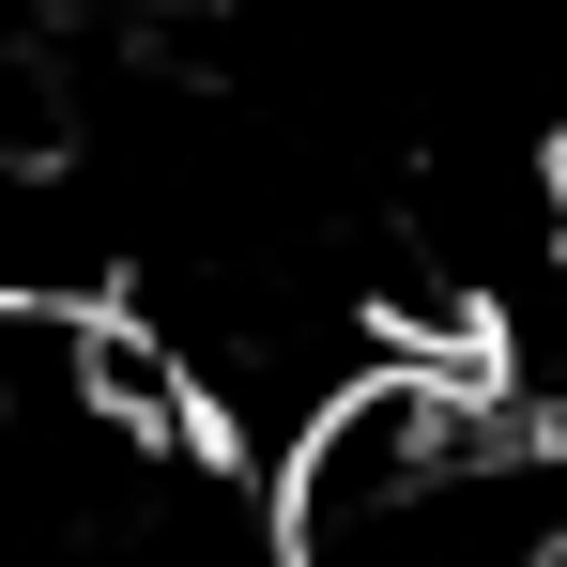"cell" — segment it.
I'll list each match as a JSON object with an SVG mask.
<instances>
[{"label":"cell","instance_id":"cell-1","mask_svg":"<svg viewBox=\"0 0 567 567\" xmlns=\"http://www.w3.org/2000/svg\"><path fill=\"white\" fill-rule=\"evenodd\" d=\"M78 291H107L93 215H78V185L31 138H0V307H78Z\"/></svg>","mask_w":567,"mask_h":567}]
</instances>
